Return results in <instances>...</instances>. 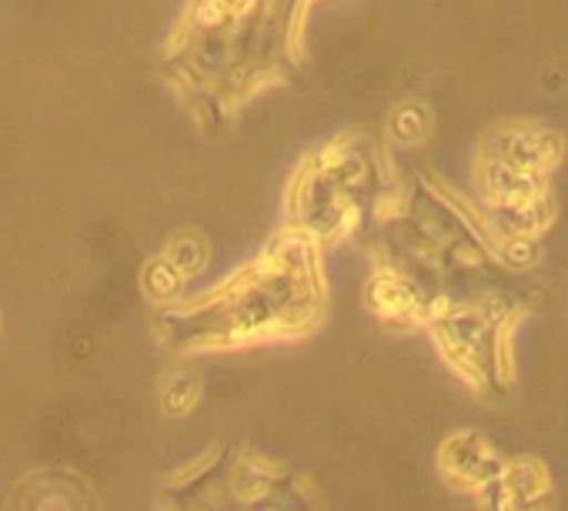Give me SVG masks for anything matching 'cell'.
Returning a JSON list of instances; mask_svg holds the SVG:
<instances>
[{
	"label": "cell",
	"instance_id": "4",
	"mask_svg": "<svg viewBox=\"0 0 568 511\" xmlns=\"http://www.w3.org/2000/svg\"><path fill=\"white\" fill-rule=\"evenodd\" d=\"M438 468L445 474L448 484H455L458 491H471L478 494L481 488H488L498 474H501V458L498 451L471 431L452 435L442 451H438Z\"/></svg>",
	"mask_w": 568,
	"mask_h": 511
},
{
	"label": "cell",
	"instance_id": "3",
	"mask_svg": "<svg viewBox=\"0 0 568 511\" xmlns=\"http://www.w3.org/2000/svg\"><path fill=\"white\" fill-rule=\"evenodd\" d=\"M558 157H561V137L545 124H508L495 131L481 147V161H491V164H501L531 177H548Z\"/></svg>",
	"mask_w": 568,
	"mask_h": 511
},
{
	"label": "cell",
	"instance_id": "1",
	"mask_svg": "<svg viewBox=\"0 0 568 511\" xmlns=\"http://www.w3.org/2000/svg\"><path fill=\"white\" fill-rule=\"evenodd\" d=\"M325 305L328 285L315 244L298 234L211 292L168 305L158 318V331L168 348L184 355L302 341L325 321Z\"/></svg>",
	"mask_w": 568,
	"mask_h": 511
},
{
	"label": "cell",
	"instance_id": "2",
	"mask_svg": "<svg viewBox=\"0 0 568 511\" xmlns=\"http://www.w3.org/2000/svg\"><path fill=\"white\" fill-rule=\"evenodd\" d=\"M438 341L442 358L475 388H488V381L498 371L501 361V331L498 321H491L485 311L455 308V305H435L428 308L425 321Z\"/></svg>",
	"mask_w": 568,
	"mask_h": 511
},
{
	"label": "cell",
	"instance_id": "5",
	"mask_svg": "<svg viewBox=\"0 0 568 511\" xmlns=\"http://www.w3.org/2000/svg\"><path fill=\"white\" fill-rule=\"evenodd\" d=\"M481 504L491 511H548L551 501V484L548 474L538 461H511L501 468V474L478 491Z\"/></svg>",
	"mask_w": 568,
	"mask_h": 511
},
{
	"label": "cell",
	"instance_id": "7",
	"mask_svg": "<svg viewBox=\"0 0 568 511\" xmlns=\"http://www.w3.org/2000/svg\"><path fill=\"white\" fill-rule=\"evenodd\" d=\"M31 501H34V511H88V504H81L84 494L68 478L38 481L31 488Z\"/></svg>",
	"mask_w": 568,
	"mask_h": 511
},
{
	"label": "cell",
	"instance_id": "8",
	"mask_svg": "<svg viewBox=\"0 0 568 511\" xmlns=\"http://www.w3.org/2000/svg\"><path fill=\"white\" fill-rule=\"evenodd\" d=\"M197 401V378L194 375H174L164 388V411L184 415Z\"/></svg>",
	"mask_w": 568,
	"mask_h": 511
},
{
	"label": "cell",
	"instance_id": "6",
	"mask_svg": "<svg viewBox=\"0 0 568 511\" xmlns=\"http://www.w3.org/2000/svg\"><path fill=\"white\" fill-rule=\"evenodd\" d=\"M368 308L375 311V318H382L392 328H415L428 321V308L418 295L415 285H408L402 275L395 272H378L368 282Z\"/></svg>",
	"mask_w": 568,
	"mask_h": 511
}]
</instances>
